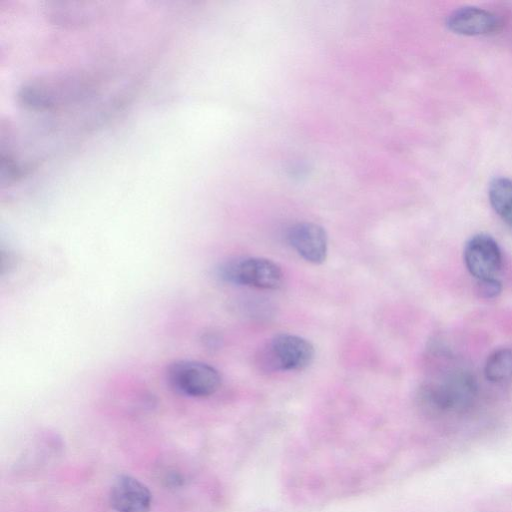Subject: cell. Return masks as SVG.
<instances>
[{
  "mask_svg": "<svg viewBox=\"0 0 512 512\" xmlns=\"http://www.w3.org/2000/svg\"><path fill=\"white\" fill-rule=\"evenodd\" d=\"M109 501L117 512H149L152 496L139 480L122 475L112 484Z\"/></svg>",
  "mask_w": 512,
  "mask_h": 512,
  "instance_id": "8",
  "label": "cell"
},
{
  "mask_svg": "<svg viewBox=\"0 0 512 512\" xmlns=\"http://www.w3.org/2000/svg\"><path fill=\"white\" fill-rule=\"evenodd\" d=\"M218 277L228 283L264 290L282 286L283 272L274 261L261 257L235 258L224 261L217 268Z\"/></svg>",
  "mask_w": 512,
  "mask_h": 512,
  "instance_id": "1",
  "label": "cell"
},
{
  "mask_svg": "<svg viewBox=\"0 0 512 512\" xmlns=\"http://www.w3.org/2000/svg\"><path fill=\"white\" fill-rule=\"evenodd\" d=\"M464 262L477 280L496 278L502 264L498 243L488 234L474 235L465 245Z\"/></svg>",
  "mask_w": 512,
  "mask_h": 512,
  "instance_id": "5",
  "label": "cell"
},
{
  "mask_svg": "<svg viewBox=\"0 0 512 512\" xmlns=\"http://www.w3.org/2000/svg\"><path fill=\"white\" fill-rule=\"evenodd\" d=\"M315 350L307 339L289 333L272 337L260 353V362L271 370L298 371L313 361Z\"/></svg>",
  "mask_w": 512,
  "mask_h": 512,
  "instance_id": "4",
  "label": "cell"
},
{
  "mask_svg": "<svg viewBox=\"0 0 512 512\" xmlns=\"http://www.w3.org/2000/svg\"><path fill=\"white\" fill-rule=\"evenodd\" d=\"M291 247L306 261L321 264L326 260L328 237L318 224L301 222L291 226L287 232Z\"/></svg>",
  "mask_w": 512,
  "mask_h": 512,
  "instance_id": "7",
  "label": "cell"
},
{
  "mask_svg": "<svg viewBox=\"0 0 512 512\" xmlns=\"http://www.w3.org/2000/svg\"><path fill=\"white\" fill-rule=\"evenodd\" d=\"M476 388L469 373L457 372L445 380L425 385L420 391V402L432 412L463 410L473 401Z\"/></svg>",
  "mask_w": 512,
  "mask_h": 512,
  "instance_id": "3",
  "label": "cell"
},
{
  "mask_svg": "<svg viewBox=\"0 0 512 512\" xmlns=\"http://www.w3.org/2000/svg\"><path fill=\"white\" fill-rule=\"evenodd\" d=\"M485 377L493 383H502L512 378V349L500 348L492 352L484 366Z\"/></svg>",
  "mask_w": 512,
  "mask_h": 512,
  "instance_id": "10",
  "label": "cell"
},
{
  "mask_svg": "<svg viewBox=\"0 0 512 512\" xmlns=\"http://www.w3.org/2000/svg\"><path fill=\"white\" fill-rule=\"evenodd\" d=\"M477 292L483 298H494L501 292V283L496 278L477 280Z\"/></svg>",
  "mask_w": 512,
  "mask_h": 512,
  "instance_id": "11",
  "label": "cell"
},
{
  "mask_svg": "<svg viewBox=\"0 0 512 512\" xmlns=\"http://www.w3.org/2000/svg\"><path fill=\"white\" fill-rule=\"evenodd\" d=\"M488 197L496 214L512 227V180L507 177L494 178L489 185Z\"/></svg>",
  "mask_w": 512,
  "mask_h": 512,
  "instance_id": "9",
  "label": "cell"
},
{
  "mask_svg": "<svg viewBox=\"0 0 512 512\" xmlns=\"http://www.w3.org/2000/svg\"><path fill=\"white\" fill-rule=\"evenodd\" d=\"M446 26L458 35L482 36L499 32L503 21L497 14L484 8L463 6L447 16Z\"/></svg>",
  "mask_w": 512,
  "mask_h": 512,
  "instance_id": "6",
  "label": "cell"
},
{
  "mask_svg": "<svg viewBox=\"0 0 512 512\" xmlns=\"http://www.w3.org/2000/svg\"><path fill=\"white\" fill-rule=\"evenodd\" d=\"M168 385L178 394L192 398L213 395L221 385V375L213 366L196 360H176L165 372Z\"/></svg>",
  "mask_w": 512,
  "mask_h": 512,
  "instance_id": "2",
  "label": "cell"
}]
</instances>
